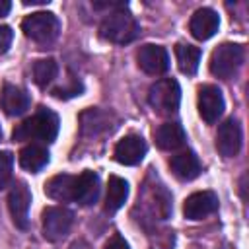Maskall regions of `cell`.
I'll use <instances>...</instances> for the list:
<instances>
[{
	"mask_svg": "<svg viewBox=\"0 0 249 249\" xmlns=\"http://www.w3.org/2000/svg\"><path fill=\"white\" fill-rule=\"evenodd\" d=\"M82 84L80 82H76V80H72L68 86H60V88H56V89H53V95L54 97H58V99H66V97H74V95H80L82 93Z\"/></svg>",
	"mask_w": 249,
	"mask_h": 249,
	"instance_id": "obj_24",
	"label": "cell"
},
{
	"mask_svg": "<svg viewBox=\"0 0 249 249\" xmlns=\"http://www.w3.org/2000/svg\"><path fill=\"white\" fill-rule=\"evenodd\" d=\"M58 74V64L54 58H39L33 64V80L39 88H47Z\"/></svg>",
	"mask_w": 249,
	"mask_h": 249,
	"instance_id": "obj_22",
	"label": "cell"
},
{
	"mask_svg": "<svg viewBox=\"0 0 249 249\" xmlns=\"http://www.w3.org/2000/svg\"><path fill=\"white\" fill-rule=\"evenodd\" d=\"M12 169H14V156L10 152H0V189L8 187L12 181Z\"/></svg>",
	"mask_w": 249,
	"mask_h": 249,
	"instance_id": "obj_23",
	"label": "cell"
},
{
	"mask_svg": "<svg viewBox=\"0 0 249 249\" xmlns=\"http://www.w3.org/2000/svg\"><path fill=\"white\" fill-rule=\"evenodd\" d=\"M29 103H31V99H29L25 89H21L18 86H12V84L4 86L2 95H0V105H2L6 115L19 117L29 109Z\"/></svg>",
	"mask_w": 249,
	"mask_h": 249,
	"instance_id": "obj_14",
	"label": "cell"
},
{
	"mask_svg": "<svg viewBox=\"0 0 249 249\" xmlns=\"http://www.w3.org/2000/svg\"><path fill=\"white\" fill-rule=\"evenodd\" d=\"M156 136V144L161 150H179L181 146H185V130L179 123H163L158 126V130L154 132Z\"/></svg>",
	"mask_w": 249,
	"mask_h": 249,
	"instance_id": "obj_17",
	"label": "cell"
},
{
	"mask_svg": "<svg viewBox=\"0 0 249 249\" xmlns=\"http://www.w3.org/2000/svg\"><path fill=\"white\" fill-rule=\"evenodd\" d=\"M105 249H130V247H128V243H126L121 235H113V237L107 241Z\"/></svg>",
	"mask_w": 249,
	"mask_h": 249,
	"instance_id": "obj_26",
	"label": "cell"
},
{
	"mask_svg": "<svg viewBox=\"0 0 249 249\" xmlns=\"http://www.w3.org/2000/svg\"><path fill=\"white\" fill-rule=\"evenodd\" d=\"M216 148L224 158H233L239 152V148H241V126L233 117L226 119L218 126Z\"/></svg>",
	"mask_w": 249,
	"mask_h": 249,
	"instance_id": "obj_10",
	"label": "cell"
},
{
	"mask_svg": "<svg viewBox=\"0 0 249 249\" xmlns=\"http://www.w3.org/2000/svg\"><path fill=\"white\" fill-rule=\"evenodd\" d=\"M99 196V177L93 171H84L80 177H76L74 185V200L82 206H89Z\"/></svg>",
	"mask_w": 249,
	"mask_h": 249,
	"instance_id": "obj_15",
	"label": "cell"
},
{
	"mask_svg": "<svg viewBox=\"0 0 249 249\" xmlns=\"http://www.w3.org/2000/svg\"><path fill=\"white\" fill-rule=\"evenodd\" d=\"M12 10V4L8 2V0H0V18H4V16H8V12Z\"/></svg>",
	"mask_w": 249,
	"mask_h": 249,
	"instance_id": "obj_27",
	"label": "cell"
},
{
	"mask_svg": "<svg viewBox=\"0 0 249 249\" xmlns=\"http://www.w3.org/2000/svg\"><path fill=\"white\" fill-rule=\"evenodd\" d=\"M146 150H148V146H146L142 136L128 134V136H124V138H121L117 142L113 156L123 165H136V163H140L144 160Z\"/></svg>",
	"mask_w": 249,
	"mask_h": 249,
	"instance_id": "obj_12",
	"label": "cell"
},
{
	"mask_svg": "<svg viewBox=\"0 0 249 249\" xmlns=\"http://www.w3.org/2000/svg\"><path fill=\"white\" fill-rule=\"evenodd\" d=\"M243 62V47L237 43H222L210 54V72L218 78H231Z\"/></svg>",
	"mask_w": 249,
	"mask_h": 249,
	"instance_id": "obj_5",
	"label": "cell"
},
{
	"mask_svg": "<svg viewBox=\"0 0 249 249\" xmlns=\"http://www.w3.org/2000/svg\"><path fill=\"white\" fill-rule=\"evenodd\" d=\"M0 140H2V130H0Z\"/></svg>",
	"mask_w": 249,
	"mask_h": 249,
	"instance_id": "obj_29",
	"label": "cell"
},
{
	"mask_svg": "<svg viewBox=\"0 0 249 249\" xmlns=\"http://www.w3.org/2000/svg\"><path fill=\"white\" fill-rule=\"evenodd\" d=\"M29 206H31V193L29 187L23 181H18L12 185L8 195V208L12 214V220L16 228L25 230L29 224Z\"/></svg>",
	"mask_w": 249,
	"mask_h": 249,
	"instance_id": "obj_7",
	"label": "cell"
},
{
	"mask_svg": "<svg viewBox=\"0 0 249 249\" xmlns=\"http://www.w3.org/2000/svg\"><path fill=\"white\" fill-rule=\"evenodd\" d=\"M128 196V183L119 177V175H111L107 181V196H105V212L113 214L117 212L124 200Z\"/></svg>",
	"mask_w": 249,
	"mask_h": 249,
	"instance_id": "obj_19",
	"label": "cell"
},
{
	"mask_svg": "<svg viewBox=\"0 0 249 249\" xmlns=\"http://www.w3.org/2000/svg\"><path fill=\"white\" fill-rule=\"evenodd\" d=\"M74 185H76V177L68 173H60L45 183V193L53 200L68 202V200H74Z\"/></svg>",
	"mask_w": 249,
	"mask_h": 249,
	"instance_id": "obj_18",
	"label": "cell"
},
{
	"mask_svg": "<svg viewBox=\"0 0 249 249\" xmlns=\"http://www.w3.org/2000/svg\"><path fill=\"white\" fill-rule=\"evenodd\" d=\"M169 165H171L173 175H175L177 179H181V181H193V179L198 177V173H200V161H198V158L195 156V152H191V150L175 154V156L171 158Z\"/></svg>",
	"mask_w": 249,
	"mask_h": 249,
	"instance_id": "obj_16",
	"label": "cell"
},
{
	"mask_svg": "<svg viewBox=\"0 0 249 249\" xmlns=\"http://www.w3.org/2000/svg\"><path fill=\"white\" fill-rule=\"evenodd\" d=\"M74 222V214L64 206H49L43 210V235L49 241L62 239Z\"/></svg>",
	"mask_w": 249,
	"mask_h": 249,
	"instance_id": "obj_6",
	"label": "cell"
},
{
	"mask_svg": "<svg viewBox=\"0 0 249 249\" xmlns=\"http://www.w3.org/2000/svg\"><path fill=\"white\" fill-rule=\"evenodd\" d=\"M12 39H14V31H12V27H8V25H0V54H4V53L10 49Z\"/></svg>",
	"mask_w": 249,
	"mask_h": 249,
	"instance_id": "obj_25",
	"label": "cell"
},
{
	"mask_svg": "<svg viewBox=\"0 0 249 249\" xmlns=\"http://www.w3.org/2000/svg\"><path fill=\"white\" fill-rule=\"evenodd\" d=\"M49 0H23V4L25 6H29V4H47Z\"/></svg>",
	"mask_w": 249,
	"mask_h": 249,
	"instance_id": "obj_28",
	"label": "cell"
},
{
	"mask_svg": "<svg viewBox=\"0 0 249 249\" xmlns=\"http://www.w3.org/2000/svg\"><path fill=\"white\" fill-rule=\"evenodd\" d=\"M126 6H121V8H115L113 12H109L101 25H99V35L101 39L109 41V43H115V45H124V43H130L134 41L138 35H140V25L138 21L132 18V14H128L124 10Z\"/></svg>",
	"mask_w": 249,
	"mask_h": 249,
	"instance_id": "obj_2",
	"label": "cell"
},
{
	"mask_svg": "<svg viewBox=\"0 0 249 249\" xmlns=\"http://www.w3.org/2000/svg\"><path fill=\"white\" fill-rule=\"evenodd\" d=\"M138 66L150 74V76H160L169 68V54L161 45H142L136 53Z\"/></svg>",
	"mask_w": 249,
	"mask_h": 249,
	"instance_id": "obj_9",
	"label": "cell"
},
{
	"mask_svg": "<svg viewBox=\"0 0 249 249\" xmlns=\"http://www.w3.org/2000/svg\"><path fill=\"white\" fill-rule=\"evenodd\" d=\"M175 58H177V66L183 74H189L193 76L196 70H198V64H200V49L195 47V45H185V43H179L175 47Z\"/></svg>",
	"mask_w": 249,
	"mask_h": 249,
	"instance_id": "obj_21",
	"label": "cell"
},
{
	"mask_svg": "<svg viewBox=\"0 0 249 249\" xmlns=\"http://www.w3.org/2000/svg\"><path fill=\"white\" fill-rule=\"evenodd\" d=\"M58 134V117L47 107H39L35 115L25 119L21 124H18L12 132V138L16 142L21 140H39L45 144H51Z\"/></svg>",
	"mask_w": 249,
	"mask_h": 249,
	"instance_id": "obj_1",
	"label": "cell"
},
{
	"mask_svg": "<svg viewBox=\"0 0 249 249\" xmlns=\"http://www.w3.org/2000/svg\"><path fill=\"white\" fill-rule=\"evenodd\" d=\"M21 31L35 43L49 45L60 33V21L53 12H35L21 21Z\"/></svg>",
	"mask_w": 249,
	"mask_h": 249,
	"instance_id": "obj_3",
	"label": "cell"
},
{
	"mask_svg": "<svg viewBox=\"0 0 249 249\" xmlns=\"http://www.w3.org/2000/svg\"><path fill=\"white\" fill-rule=\"evenodd\" d=\"M218 210V196L212 191H198L187 196L183 204V214L189 220H202Z\"/></svg>",
	"mask_w": 249,
	"mask_h": 249,
	"instance_id": "obj_11",
	"label": "cell"
},
{
	"mask_svg": "<svg viewBox=\"0 0 249 249\" xmlns=\"http://www.w3.org/2000/svg\"><path fill=\"white\" fill-rule=\"evenodd\" d=\"M148 101L152 109L160 115H171L179 109L181 103V88L173 78H163L158 80L156 84L150 86L148 91Z\"/></svg>",
	"mask_w": 249,
	"mask_h": 249,
	"instance_id": "obj_4",
	"label": "cell"
},
{
	"mask_svg": "<svg viewBox=\"0 0 249 249\" xmlns=\"http://www.w3.org/2000/svg\"><path fill=\"white\" fill-rule=\"evenodd\" d=\"M196 107H198V115L202 117L204 123L212 124L220 119V115L224 113V95L216 86H202L198 88V97H196Z\"/></svg>",
	"mask_w": 249,
	"mask_h": 249,
	"instance_id": "obj_8",
	"label": "cell"
},
{
	"mask_svg": "<svg viewBox=\"0 0 249 249\" xmlns=\"http://www.w3.org/2000/svg\"><path fill=\"white\" fill-rule=\"evenodd\" d=\"M47 163H49V152L39 144H29L19 152V165L31 173L41 171Z\"/></svg>",
	"mask_w": 249,
	"mask_h": 249,
	"instance_id": "obj_20",
	"label": "cell"
},
{
	"mask_svg": "<svg viewBox=\"0 0 249 249\" xmlns=\"http://www.w3.org/2000/svg\"><path fill=\"white\" fill-rule=\"evenodd\" d=\"M220 27V18L212 8H200L193 14L191 21H189V29L191 35L198 41H206L210 39Z\"/></svg>",
	"mask_w": 249,
	"mask_h": 249,
	"instance_id": "obj_13",
	"label": "cell"
}]
</instances>
